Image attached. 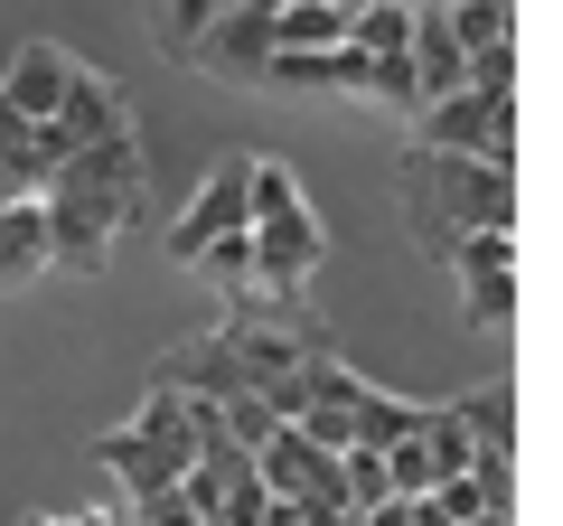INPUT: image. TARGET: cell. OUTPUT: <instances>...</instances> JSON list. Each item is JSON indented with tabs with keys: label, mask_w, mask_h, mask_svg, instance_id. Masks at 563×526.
<instances>
[{
	"label": "cell",
	"mask_w": 563,
	"mask_h": 526,
	"mask_svg": "<svg viewBox=\"0 0 563 526\" xmlns=\"http://www.w3.org/2000/svg\"><path fill=\"white\" fill-rule=\"evenodd\" d=\"M95 461L113 470L132 498H161V489H179L188 461H198V395H179V385H151L132 424L95 432Z\"/></svg>",
	"instance_id": "obj_4"
},
{
	"label": "cell",
	"mask_w": 563,
	"mask_h": 526,
	"mask_svg": "<svg viewBox=\"0 0 563 526\" xmlns=\"http://www.w3.org/2000/svg\"><path fill=\"white\" fill-rule=\"evenodd\" d=\"M329 10H347V20H357V10H376V0H329Z\"/></svg>",
	"instance_id": "obj_33"
},
{
	"label": "cell",
	"mask_w": 563,
	"mask_h": 526,
	"mask_svg": "<svg viewBox=\"0 0 563 526\" xmlns=\"http://www.w3.org/2000/svg\"><path fill=\"white\" fill-rule=\"evenodd\" d=\"M47 188H95V198H113V207H132V217H141V188H151L141 132H113V142H95V151H76V161H57V169H47Z\"/></svg>",
	"instance_id": "obj_12"
},
{
	"label": "cell",
	"mask_w": 563,
	"mask_h": 526,
	"mask_svg": "<svg viewBox=\"0 0 563 526\" xmlns=\"http://www.w3.org/2000/svg\"><path fill=\"white\" fill-rule=\"evenodd\" d=\"M188 66H207V76H235V85H263V66H273V20L263 10H225L217 29H207L198 47H188Z\"/></svg>",
	"instance_id": "obj_13"
},
{
	"label": "cell",
	"mask_w": 563,
	"mask_h": 526,
	"mask_svg": "<svg viewBox=\"0 0 563 526\" xmlns=\"http://www.w3.org/2000/svg\"><path fill=\"white\" fill-rule=\"evenodd\" d=\"M47 273V235H38V198L0 207V292H29Z\"/></svg>",
	"instance_id": "obj_15"
},
{
	"label": "cell",
	"mask_w": 563,
	"mask_h": 526,
	"mask_svg": "<svg viewBox=\"0 0 563 526\" xmlns=\"http://www.w3.org/2000/svg\"><path fill=\"white\" fill-rule=\"evenodd\" d=\"M244 10H263V20H273V10H291V0H244Z\"/></svg>",
	"instance_id": "obj_32"
},
{
	"label": "cell",
	"mask_w": 563,
	"mask_h": 526,
	"mask_svg": "<svg viewBox=\"0 0 563 526\" xmlns=\"http://www.w3.org/2000/svg\"><path fill=\"white\" fill-rule=\"evenodd\" d=\"M404 66H413V85H422V103H442V95H461V39H451V20L442 10H413V47H404Z\"/></svg>",
	"instance_id": "obj_14"
},
{
	"label": "cell",
	"mask_w": 563,
	"mask_h": 526,
	"mask_svg": "<svg viewBox=\"0 0 563 526\" xmlns=\"http://www.w3.org/2000/svg\"><path fill=\"white\" fill-rule=\"evenodd\" d=\"M451 414H461V432H470V461H507V442H517V405H507V385L451 395Z\"/></svg>",
	"instance_id": "obj_17"
},
{
	"label": "cell",
	"mask_w": 563,
	"mask_h": 526,
	"mask_svg": "<svg viewBox=\"0 0 563 526\" xmlns=\"http://www.w3.org/2000/svg\"><path fill=\"white\" fill-rule=\"evenodd\" d=\"M225 10H235V0H161V47H169V57H188Z\"/></svg>",
	"instance_id": "obj_22"
},
{
	"label": "cell",
	"mask_w": 563,
	"mask_h": 526,
	"mask_svg": "<svg viewBox=\"0 0 563 526\" xmlns=\"http://www.w3.org/2000/svg\"><path fill=\"white\" fill-rule=\"evenodd\" d=\"M451 39H461V57H479V47H507V0H461V10H442Z\"/></svg>",
	"instance_id": "obj_23"
},
{
	"label": "cell",
	"mask_w": 563,
	"mask_h": 526,
	"mask_svg": "<svg viewBox=\"0 0 563 526\" xmlns=\"http://www.w3.org/2000/svg\"><path fill=\"white\" fill-rule=\"evenodd\" d=\"M76 66L85 57H66L57 39H20V57L0 66V103L20 122H57V103H66V85H76Z\"/></svg>",
	"instance_id": "obj_11"
},
{
	"label": "cell",
	"mask_w": 563,
	"mask_h": 526,
	"mask_svg": "<svg viewBox=\"0 0 563 526\" xmlns=\"http://www.w3.org/2000/svg\"><path fill=\"white\" fill-rule=\"evenodd\" d=\"M320 47H347V10H329V0L273 10V57H320Z\"/></svg>",
	"instance_id": "obj_16"
},
{
	"label": "cell",
	"mask_w": 563,
	"mask_h": 526,
	"mask_svg": "<svg viewBox=\"0 0 563 526\" xmlns=\"http://www.w3.org/2000/svg\"><path fill=\"white\" fill-rule=\"evenodd\" d=\"M347 47H357L366 66H376V57H404V47H413V10H404V0L357 10V20H347Z\"/></svg>",
	"instance_id": "obj_20"
},
{
	"label": "cell",
	"mask_w": 563,
	"mask_h": 526,
	"mask_svg": "<svg viewBox=\"0 0 563 526\" xmlns=\"http://www.w3.org/2000/svg\"><path fill=\"white\" fill-rule=\"evenodd\" d=\"M244 169H254V151H225V161H207V179H198V198L179 207V226H169V263H198L217 235H244Z\"/></svg>",
	"instance_id": "obj_7"
},
{
	"label": "cell",
	"mask_w": 563,
	"mask_h": 526,
	"mask_svg": "<svg viewBox=\"0 0 563 526\" xmlns=\"http://www.w3.org/2000/svg\"><path fill=\"white\" fill-rule=\"evenodd\" d=\"M451 273H461V320L470 329H507V310H517V244H507V226L461 235L451 244Z\"/></svg>",
	"instance_id": "obj_9"
},
{
	"label": "cell",
	"mask_w": 563,
	"mask_h": 526,
	"mask_svg": "<svg viewBox=\"0 0 563 526\" xmlns=\"http://www.w3.org/2000/svg\"><path fill=\"white\" fill-rule=\"evenodd\" d=\"M461 85H470V95H498V103H507V85H517V57H507V47H479V57L461 66Z\"/></svg>",
	"instance_id": "obj_26"
},
{
	"label": "cell",
	"mask_w": 563,
	"mask_h": 526,
	"mask_svg": "<svg viewBox=\"0 0 563 526\" xmlns=\"http://www.w3.org/2000/svg\"><path fill=\"white\" fill-rule=\"evenodd\" d=\"M404 10H461V0H404Z\"/></svg>",
	"instance_id": "obj_34"
},
{
	"label": "cell",
	"mask_w": 563,
	"mask_h": 526,
	"mask_svg": "<svg viewBox=\"0 0 563 526\" xmlns=\"http://www.w3.org/2000/svg\"><path fill=\"white\" fill-rule=\"evenodd\" d=\"M422 405H404V395H385V385H357V405H347V451H385L413 432Z\"/></svg>",
	"instance_id": "obj_18"
},
{
	"label": "cell",
	"mask_w": 563,
	"mask_h": 526,
	"mask_svg": "<svg viewBox=\"0 0 563 526\" xmlns=\"http://www.w3.org/2000/svg\"><path fill=\"white\" fill-rule=\"evenodd\" d=\"M244 244H254V310H301L329 235L310 217L291 161H273V151H254V169H244Z\"/></svg>",
	"instance_id": "obj_3"
},
{
	"label": "cell",
	"mask_w": 563,
	"mask_h": 526,
	"mask_svg": "<svg viewBox=\"0 0 563 526\" xmlns=\"http://www.w3.org/2000/svg\"><path fill=\"white\" fill-rule=\"evenodd\" d=\"M310 348H320V329H310L301 310L235 302L217 329H198V339L169 348V358L151 366V385H179V395H198V405H235V395H273Z\"/></svg>",
	"instance_id": "obj_1"
},
{
	"label": "cell",
	"mask_w": 563,
	"mask_h": 526,
	"mask_svg": "<svg viewBox=\"0 0 563 526\" xmlns=\"http://www.w3.org/2000/svg\"><path fill=\"white\" fill-rule=\"evenodd\" d=\"M47 188V161H0V207H20Z\"/></svg>",
	"instance_id": "obj_28"
},
{
	"label": "cell",
	"mask_w": 563,
	"mask_h": 526,
	"mask_svg": "<svg viewBox=\"0 0 563 526\" xmlns=\"http://www.w3.org/2000/svg\"><path fill=\"white\" fill-rule=\"evenodd\" d=\"M0 161H38V122H20L0 103Z\"/></svg>",
	"instance_id": "obj_29"
},
{
	"label": "cell",
	"mask_w": 563,
	"mask_h": 526,
	"mask_svg": "<svg viewBox=\"0 0 563 526\" xmlns=\"http://www.w3.org/2000/svg\"><path fill=\"white\" fill-rule=\"evenodd\" d=\"M254 480L273 489V498H301V507H320V517H347V498H339V451H320L310 432H291V424L254 451Z\"/></svg>",
	"instance_id": "obj_10"
},
{
	"label": "cell",
	"mask_w": 563,
	"mask_h": 526,
	"mask_svg": "<svg viewBox=\"0 0 563 526\" xmlns=\"http://www.w3.org/2000/svg\"><path fill=\"white\" fill-rule=\"evenodd\" d=\"M357 526H422V498H385V507H366Z\"/></svg>",
	"instance_id": "obj_30"
},
{
	"label": "cell",
	"mask_w": 563,
	"mask_h": 526,
	"mask_svg": "<svg viewBox=\"0 0 563 526\" xmlns=\"http://www.w3.org/2000/svg\"><path fill=\"white\" fill-rule=\"evenodd\" d=\"M413 132H422V151H461V161H498V169H507V142H517L507 103L498 95H470V85L442 95V103H422Z\"/></svg>",
	"instance_id": "obj_8"
},
{
	"label": "cell",
	"mask_w": 563,
	"mask_h": 526,
	"mask_svg": "<svg viewBox=\"0 0 563 526\" xmlns=\"http://www.w3.org/2000/svg\"><path fill=\"white\" fill-rule=\"evenodd\" d=\"M66 526H132L122 507H85V517H66Z\"/></svg>",
	"instance_id": "obj_31"
},
{
	"label": "cell",
	"mask_w": 563,
	"mask_h": 526,
	"mask_svg": "<svg viewBox=\"0 0 563 526\" xmlns=\"http://www.w3.org/2000/svg\"><path fill=\"white\" fill-rule=\"evenodd\" d=\"M263 507H273V489H263V480H235V489L217 498V526H263Z\"/></svg>",
	"instance_id": "obj_27"
},
{
	"label": "cell",
	"mask_w": 563,
	"mask_h": 526,
	"mask_svg": "<svg viewBox=\"0 0 563 526\" xmlns=\"http://www.w3.org/2000/svg\"><path fill=\"white\" fill-rule=\"evenodd\" d=\"M122 517H132V526H217L198 498H188V489H161V498H132Z\"/></svg>",
	"instance_id": "obj_25"
},
{
	"label": "cell",
	"mask_w": 563,
	"mask_h": 526,
	"mask_svg": "<svg viewBox=\"0 0 563 526\" xmlns=\"http://www.w3.org/2000/svg\"><path fill=\"white\" fill-rule=\"evenodd\" d=\"M413 442L432 451V489H442L451 470H470V432H461V414H451V405H422L413 414ZM432 489H422V498H432Z\"/></svg>",
	"instance_id": "obj_21"
},
{
	"label": "cell",
	"mask_w": 563,
	"mask_h": 526,
	"mask_svg": "<svg viewBox=\"0 0 563 526\" xmlns=\"http://www.w3.org/2000/svg\"><path fill=\"white\" fill-rule=\"evenodd\" d=\"M188 273H198L207 292H225V310H235V302H254V244H244V235H217L198 263H188Z\"/></svg>",
	"instance_id": "obj_19"
},
{
	"label": "cell",
	"mask_w": 563,
	"mask_h": 526,
	"mask_svg": "<svg viewBox=\"0 0 563 526\" xmlns=\"http://www.w3.org/2000/svg\"><path fill=\"white\" fill-rule=\"evenodd\" d=\"M217 424H225V432H235V442H244V451H263V442H273V432H282V414H273V405H263V395H235V405H217Z\"/></svg>",
	"instance_id": "obj_24"
},
{
	"label": "cell",
	"mask_w": 563,
	"mask_h": 526,
	"mask_svg": "<svg viewBox=\"0 0 563 526\" xmlns=\"http://www.w3.org/2000/svg\"><path fill=\"white\" fill-rule=\"evenodd\" d=\"M38 235H47V273L95 283L103 263H113V244L132 235V207L95 198V188H38Z\"/></svg>",
	"instance_id": "obj_5"
},
{
	"label": "cell",
	"mask_w": 563,
	"mask_h": 526,
	"mask_svg": "<svg viewBox=\"0 0 563 526\" xmlns=\"http://www.w3.org/2000/svg\"><path fill=\"white\" fill-rule=\"evenodd\" d=\"M395 198H404V226H413V244L432 263H451L461 235L517 217V188H507L498 161H461V151H422V142L395 161Z\"/></svg>",
	"instance_id": "obj_2"
},
{
	"label": "cell",
	"mask_w": 563,
	"mask_h": 526,
	"mask_svg": "<svg viewBox=\"0 0 563 526\" xmlns=\"http://www.w3.org/2000/svg\"><path fill=\"white\" fill-rule=\"evenodd\" d=\"M113 132H132V103H122V85L103 76V66H76V85H66L57 122H38V161L57 169V161H76V151L113 142Z\"/></svg>",
	"instance_id": "obj_6"
}]
</instances>
